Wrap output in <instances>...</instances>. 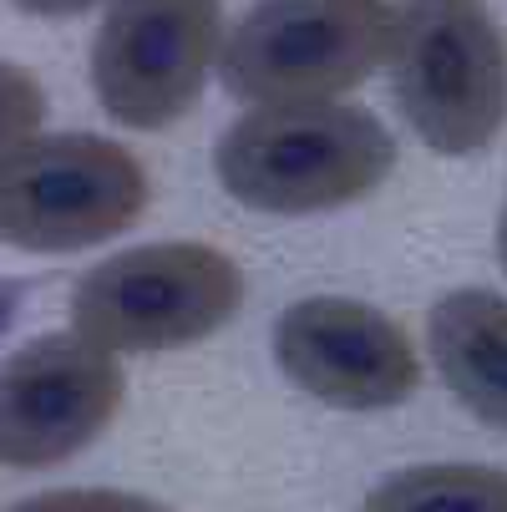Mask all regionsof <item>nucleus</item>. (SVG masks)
I'll use <instances>...</instances> for the list:
<instances>
[{"label": "nucleus", "mask_w": 507, "mask_h": 512, "mask_svg": "<svg viewBox=\"0 0 507 512\" xmlns=\"http://www.w3.org/2000/svg\"><path fill=\"white\" fill-rule=\"evenodd\" d=\"M391 92L406 127L442 158H472L507 122V36L487 0L391 6Z\"/></svg>", "instance_id": "nucleus-2"}, {"label": "nucleus", "mask_w": 507, "mask_h": 512, "mask_svg": "<svg viewBox=\"0 0 507 512\" xmlns=\"http://www.w3.org/2000/svg\"><path fill=\"white\" fill-rule=\"evenodd\" d=\"M11 512H168V507L122 487H51L16 502Z\"/></svg>", "instance_id": "nucleus-12"}, {"label": "nucleus", "mask_w": 507, "mask_h": 512, "mask_svg": "<svg viewBox=\"0 0 507 512\" xmlns=\"http://www.w3.org/2000/svg\"><path fill=\"white\" fill-rule=\"evenodd\" d=\"M41 117H46V87L26 66L0 61V153L41 132Z\"/></svg>", "instance_id": "nucleus-11"}, {"label": "nucleus", "mask_w": 507, "mask_h": 512, "mask_svg": "<svg viewBox=\"0 0 507 512\" xmlns=\"http://www.w3.org/2000/svg\"><path fill=\"white\" fill-rule=\"evenodd\" d=\"M360 512H507V472L482 462H431L391 472Z\"/></svg>", "instance_id": "nucleus-10"}, {"label": "nucleus", "mask_w": 507, "mask_h": 512, "mask_svg": "<svg viewBox=\"0 0 507 512\" xmlns=\"http://www.w3.org/2000/svg\"><path fill=\"white\" fill-rule=\"evenodd\" d=\"M497 264L507 269V203H502V218H497Z\"/></svg>", "instance_id": "nucleus-15"}, {"label": "nucleus", "mask_w": 507, "mask_h": 512, "mask_svg": "<svg viewBox=\"0 0 507 512\" xmlns=\"http://www.w3.org/2000/svg\"><path fill=\"white\" fill-rule=\"evenodd\" d=\"M21 16H36V21H71V16H87L102 0H11Z\"/></svg>", "instance_id": "nucleus-13"}, {"label": "nucleus", "mask_w": 507, "mask_h": 512, "mask_svg": "<svg viewBox=\"0 0 507 512\" xmlns=\"http://www.w3.org/2000/svg\"><path fill=\"white\" fill-rule=\"evenodd\" d=\"M122 360L77 330L26 340L0 360V467L46 472L87 452L122 411Z\"/></svg>", "instance_id": "nucleus-7"}, {"label": "nucleus", "mask_w": 507, "mask_h": 512, "mask_svg": "<svg viewBox=\"0 0 507 512\" xmlns=\"http://www.w3.org/2000/svg\"><path fill=\"white\" fill-rule=\"evenodd\" d=\"M396 168L386 122L350 102L249 107L213 148L224 193L254 213H330L376 193Z\"/></svg>", "instance_id": "nucleus-1"}, {"label": "nucleus", "mask_w": 507, "mask_h": 512, "mask_svg": "<svg viewBox=\"0 0 507 512\" xmlns=\"http://www.w3.org/2000/svg\"><path fill=\"white\" fill-rule=\"evenodd\" d=\"M279 376L335 411H391L416 396L421 355L411 335L376 305L310 295L274 320Z\"/></svg>", "instance_id": "nucleus-8"}, {"label": "nucleus", "mask_w": 507, "mask_h": 512, "mask_svg": "<svg viewBox=\"0 0 507 512\" xmlns=\"http://www.w3.org/2000/svg\"><path fill=\"white\" fill-rule=\"evenodd\" d=\"M391 51V0H254L224 31L219 77L244 107L335 102Z\"/></svg>", "instance_id": "nucleus-5"}, {"label": "nucleus", "mask_w": 507, "mask_h": 512, "mask_svg": "<svg viewBox=\"0 0 507 512\" xmlns=\"http://www.w3.org/2000/svg\"><path fill=\"white\" fill-rule=\"evenodd\" d=\"M148 168L117 137L31 132L0 153V244L77 254L127 234L148 213Z\"/></svg>", "instance_id": "nucleus-4"}, {"label": "nucleus", "mask_w": 507, "mask_h": 512, "mask_svg": "<svg viewBox=\"0 0 507 512\" xmlns=\"http://www.w3.org/2000/svg\"><path fill=\"white\" fill-rule=\"evenodd\" d=\"M244 310V269L213 244H132L71 284V330L112 355H163Z\"/></svg>", "instance_id": "nucleus-3"}, {"label": "nucleus", "mask_w": 507, "mask_h": 512, "mask_svg": "<svg viewBox=\"0 0 507 512\" xmlns=\"http://www.w3.org/2000/svg\"><path fill=\"white\" fill-rule=\"evenodd\" d=\"M426 350L447 391L492 431L507 436V295L452 289L426 315Z\"/></svg>", "instance_id": "nucleus-9"}, {"label": "nucleus", "mask_w": 507, "mask_h": 512, "mask_svg": "<svg viewBox=\"0 0 507 512\" xmlns=\"http://www.w3.org/2000/svg\"><path fill=\"white\" fill-rule=\"evenodd\" d=\"M11 315H16V289H11V284H0V330L11 325Z\"/></svg>", "instance_id": "nucleus-14"}, {"label": "nucleus", "mask_w": 507, "mask_h": 512, "mask_svg": "<svg viewBox=\"0 0 507 512\" xmlns=\"http://www.w3.org/2000/svg\"><path fill=\"white\" fill-rule=\"evenodd\" d=\"M224 6L219 0H107L92 36L97 107L132 132L183 122L219 71Z\"/></svg>", "instance_id": "nucleus-6"}]
</instances>
